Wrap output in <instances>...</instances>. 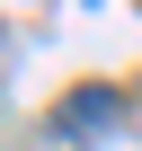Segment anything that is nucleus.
<instances>
[{"instance_id": "f257e3e1", "label": "nucleus", "mask_w": 142, "mask_h": 151, "mask_svg": "<svg viewBox=\"0 0 142 151\" xmlns=\"http://www.w3.org/2000/svg\"><path fill=\"white\" fill-rule=\"evenodd\" d=\"M115 116H124V98H115V89H80V98H62V107H53V133L80 142V133H107Z\"/></svg>"}]
</instances>
